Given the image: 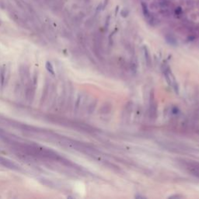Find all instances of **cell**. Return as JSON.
I'll use <instances>...</instances> for the list:
<instances>
[{"label": "cell", "mask_w": 199, "mask_h": 199, "mask_svg": "<svg viewBox=\"0 0 199 199\" xmlns=\"http://www.w3.org/2000/svg\"><path fill=\"white\" fill-rule=\"evenodd\" d=\"M162 68H163V74H164L166 82H167V83L170 86L173 87V89L175 90L176 93H178V84L176 82V79L173 76L171 71H170L169 66H167V65H163Z\"/></svg>", "instance_id": "6da1fadb"}, {"label": "cell", "mask_w": 199, "mask_h": 199, "mask_svg": "<svg viewBox=\"0 0 199 199\" xmlns=\"http://www.w3.org/2000/svg\"><path fill=\"white\" fill-rule=\"evenodd\" d=\"M188 168L190 170V173H192L194 175H195L199 177V164H198V163L191 164Z\"/></svg>", "instance_id": "7a4b0ae2"}, {"label": "cell", "mask_w": 199, "mask_h": 199, "mask_svg": "<svg viewBox=\"0 0 199 199\" xmlns=\"http://www.w3.org/2000/svg\"><path fill=\"white\" fill-rule=\"evenodd\" d=\"M141 6H142V13H143L144 16L148 19H149L152 17H151V13H150V12H149V10L148 9L147 6H146V4L142 2L141 3Z\"/></svg>", "instance_id": "3957f363"}, {"label": "cell", "mask_w": 199, "mask_h": 199, "mask_svg": "<svg viewBox=\"0 0 199 199\" xmlns=\"http://www.w3.org/2000/svg\"><path fill=\"white\" fill-rule=\"evenodd\" d=\"M144 54H145V58L146 61V63H147L149 66H150V64H151V56H150L149 51L146 47H144Z\"/></svg>", "instance_id": "277c9868"}, {"label": "cell", "mask_w": 199, "mask_h": 199, "mask_svg": "<svg viewBox=\"0 0 199 199\" xmlns=\"http://www.w3.org/2000/svg\"><path fill=\"white\" fill-rule=\"evenodd\" d=\"M150 114L153 115V114H156V104L154 102V100L151 99L150 100Z\"/></svg>", "instance_id": "5b68a950"}, {"label": "cell", "mask_w": 199, "mask_h": 199, "mask_svg": "<svg viewBox=\"0 0 199 199\" xmlns=\"http://www.w3.org/2000/svg\"><path fill=\"white\" fill-rule=\"evenodd\" d=\"M46 68H47V69L49 71L52 75H55V72H54V70H53V68H52V66H51V64L49 62H47V64H46Z\"/></svg>", "instance_id": "8992f818"}]
</instances>
